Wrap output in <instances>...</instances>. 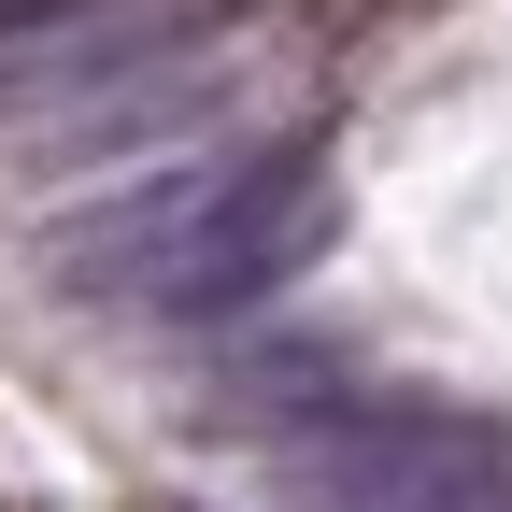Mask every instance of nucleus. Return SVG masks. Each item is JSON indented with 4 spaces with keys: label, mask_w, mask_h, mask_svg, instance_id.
Masks as SVG:
<instances>
[{
    "label": "nucleus",
    "mask_w": 512,
    "mask_h": 512,
    "mask_svg": "<svg viewBox=\"0 0 512 512\" xmlns=\"http://www.w3.org/2000/svg\"><path fill=\"white\" fill-rule=\"evenodd\" d=\"M328 242V143H242L57 214V285L128 313H242Z\"/></svg>",
    "instance_id": "nucleus-1"
},
{
    "label": "nucleus",
    "mask_w": 512,
    "mask_h": 512,
    "mask_svg": "<svg viewBox=\"0 0 512 512\" xmlns=\"http://www.w3.org/2000/svg\"><path fill=\"white\" fill-rule=\"evenodd\" d=\"M285 470L328 512H498L512 498V470L484 456V441L427 427V413H313L285 441Z\"/></svg>",
    "instance_id": "nucleus-2"
}]
</instances>
